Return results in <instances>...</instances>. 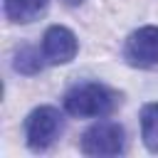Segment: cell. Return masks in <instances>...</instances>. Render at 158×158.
Masks as SVG:
<instances>
[{
	"label": "cell",
	"mask_w": 158,
	"mask_h": 158,
	"mask_svg": "<svg viewBox=\"0 0 158 158\" xmlns=\"http://www.w3.org/2000/svg\"><path fill=\"white\" fill-rule=\"evenodd\" d=\"M47 2L49 0H5L2 7H5V17L10 22H32L37 20L44 10H47Z\"/></svg>",
	"instance_id": "cell-6"
},
{
	"label": "cell",
	"mask_w": 158,
	"mask_h": 158,
	"mask_svg": "<svg viewBox=\"0 0 158 158\" xmlns=\"http://www.w3.org/2000/svg\"><path fill=\"white\" fill-rule=\"evenodd\" d=\"M77 52H79V42L72 30H67L62 25L47 27V32L42 37V54L49 64H69L77 57Z\"/></svg>",
	"instance_id": "cell-5"
},
{
	"label": "cell",
	"mask_w": 158,
	"mask_h": 158,
	"mask_svg": "<svg viewBox=\"0 0 158 158\" xmlns=\"http://www.w3.org/2000/svg\"><path fill=\"white\" fill-rule=\"evenodd\" d=\"M59 131H62V114L54 106H40L30 111V116L25 118V141L35 153L47 151L57 141Z\"/></svg>",
	"instance_id": "cell-2"
},
{
	"label": "cell",
	"mask_w": 158,
	"mask_h": 158,
	"mask_svg": "<svg viewBox=\"0 0 158 158\" xmlns=\"http://www.w3.org/2000/svg\"><path fill=\"white\" fill-rule=\"evenodd\" d=\"M62 2H64V5H69V7H77V5H81L84 0H62Z\"/></svg>",
	"instance_id": "cell-9"
},
{
	"label": "cell",
	"mask_w": 158,
	"mask_h": 158,
	"mask_svg": "<svg viewBox=\"0 0 158 158\" xmlns=\"http://www.w3.org/2000/svg\"><path fill=\"white\" fill-rule=\"evenodd\" d=\"M42 59H44V54H40V49L25 44V47H20V49L15 52V62H12V67H15L17 74L35 77L37 72H42Z\"/></svg>",
	"instance_id": "cell-8"
},
{
	"label": "cell",
	"mask_w": 158,
	"mask_h": 158,
	"mask_svg": "<svg viewBox=\"0 0 158 158\" xmlns=\"http://www.w3.org/2000/svg\"><path fill=\"white\" fill-rule=\"evenodd\" d=\"M118 96L106 89L104 84H79L74 89H69L64 94V109L72 116L79 118H96V116H106L116 109Z\"/></svg>",
	"instance_id": "cell-1"
},
{
	"label": "cell",
	"mask_w": 158,
	"mask_h": 158,
	"mask_svg": "<svg viewBox=\"0 0 158 158\" xmlns=\"http://www.w3.org/2000/svg\"><path fill=\"white\" fill-rule=\"evenodd\" d=\"M126 136L116 121H99L81 136V153L84 156H118L123 153Z\"/></svg>",
	"instance_id": "cell-3"
},
{
	"label": "cell",
	"mask_w": 158,
	"mask_h": 158,
	"mask_svg": "<svg viewBox=\"0 0 158 158\" xmlns=\"http://www.w3.org/2000/svg\"><path fill=\"white\" fill-rule=\"evenodd\" d=\"M123 59L136 69L158 67V27L146 25L131 32L123 44Z\"/></svg>",
	"instance_id": "cell-4"
},
{
	"label": "cell",
	"mask_w": 158,
	"mask_h": 158,
	"mask_svg": "<svg viewBox=\"0 0 158 158\" xmlns=\"http://www.w3.org/2000/svg\"><path fill=\"white\" fill-rule=\"evenodd\" d=\"M141 138L151 153H158V101L141 109Z\"/></svg>",
	"instance_id": "cell-7"
}]
</instances>
